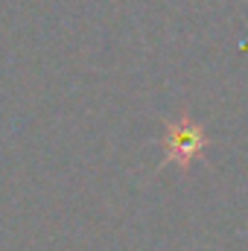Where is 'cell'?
<instances>
[{
    "label": "cell",
    "instance_id": "cell-1",
    "mask_svg": "<svg viewBox=\"0 0 248 251\" xmlns=\"http://www.w3.org/2000/svg\"><path fill=\"white\" fill-rule=\"evenodd\" d=\"M161 146H164V161H161V167L178 164L181 170H190V167L204 155L207 134H204V128L196 123L190 114H181L178 120H167V123H164Z\"/></svg>",
    "mask_w": 248,
    "mask_h": 251
}]
</instances>
